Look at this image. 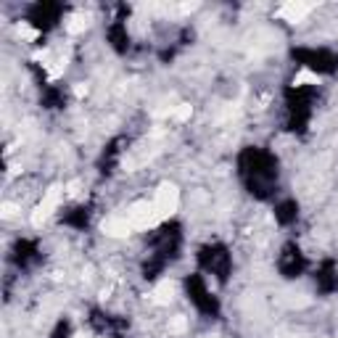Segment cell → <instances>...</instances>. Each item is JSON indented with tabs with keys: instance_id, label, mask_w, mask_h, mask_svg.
I'll return each instance as SVG.
<instances>
[{
	"instance_id": "cell-1",
	"label": "cell",
	"mask_w": 338,
	"mask_h": 338,
	"mask_svg": "<svg viewBox=\"0 0 338 338\" xmlns=\"http://www.w3.org/2000/svg\"><path fill=\"white\" fill-rule=\"evenodd\" d=\"M127 220L132 222V227L135 230H151V227H156L159 222H164L159 217V211L153 203H148V201H135L130 209H127Z\"/></svg>"
},
{
	"instance_id": "cell-2",
	"label": "cell",
	"mask_w": 338,
	"mask_h": 338,
	"mask_svg": "<svg viewBox=\"0 0 338 338\" xmlns=\"http://www.w3.org/2000/svg\"><path fill=\"white\" fill-rule=\"evenodd\" d=\"M153 206H156L161 220L172 217L174 211L180 209V190H177V185H172V182H161L159 190H156V198H153Z\"/></svg>"
},
{
	"instance_id": "cell-3",
	"label": "cell",
	"mask_w": 338,
	"mask_h": 338,
	"mask_svg": "<svg viewBox=\"0 0 338 338\" xmlns=\"http://www.w3.org/2000/svg\"><path fill=\"white\" fill-rule=\"evenodd\" d=\"M61 193H63V188L61 185H51V190H48L45 196H42V201H40V206L32 211V225L34 227H40L42 222L48 220V217L56 211V206H58V201H61Z\"/></svg>"
},
{
	"instance_id": "cell-4",
	"label": "cell",
	"mask_w": 338,
	"mask_h": 338,
	"mask_svg": "<svg viewBox=\"0 0 338 338\" xmlns=\"http://www.w3.org/2000/svg\"><path fill=\"white\" fill-rule=\"evenodd\" d=\"M101 230H103L109 238H127L135 227H132L130 220H119V217H111V220H106V222L101 225Z\"/></svg>"
},
{
	"instance_id": "cell-5",
	"label": "cell",
	"mask_w": 338,
	"mask_h": 338,
	"mask_svg": "<svg viewBox=\"0 0 338 338\" xmlns=\"http://www.w3.org/2000/svg\"><path fill=\"white\" fill-rule=\"evenodd\" d=\"M309 11H312V5H309V3H285V5H280L278 16L285 19V21H291V24H296V21H301Z\"/></svg>"
},
{
	"instance_id": "cell-6",
	"label": "cell",
	"mask_w": 338,
	"mask_h": 338,
	"mask_svg": "<svg viewBox=\"0 0 338 338\" xmlns=\"http://www.w3.org/2000/svg\"><path fill=\"white\" fill-rule=\"evenodd\" d=\"M172 293H174V285L172 283H161L156 291L151 293V301H153V304H169V301H172Z\"/></svg>"
},
{
	"instance_id": "cell-7",
	"label": "cell",
	"mask_w": 338,
	"mask_h": 338,
	"mask_svg": "<svg viewBox=\"0 0 338 338\" xmlns=\"http://www.w3.org/2000/svg\"><path fill=\"white\" fill-rule=\"evenodd\" d=\"M320 82H322V80H320L314 72H309V69H301V72L293 77V84H296V87H301V84H320Z\"/></svg>"
},
{
	"instance_id": "cell-8",
	"label": "cell",
	"mask_w": 338,
	"mask_h": 338,
	"mask_svg": "<svg viewBox=\"0 0 338 338\" xmlns=\"http://www.w3.org/2000/svg\"><path fill=\"white\" fill-rule=\"evenodd\" d=\"M84 29H87V19H84V16H72V19L66 21V32L69 34H80Z\"/></svg>"
},
{
	"instance_id": "cell-9",
	"label": "cell",
	"mask_w": 338,
	"mask_h": 338,
	"mask_svg": "<svg viewBox=\"0 0 338 338\" xmlns=\"http://www.w3.org/2000/svg\"><path fill=\"white\" fill-rule=\"evenodd\" d=\"M190 116H193V106H190V103L174 106V119H177V122H188Z\"/></svg>"
},
{
	"instance_id": "cell-10",
	"label": "cell",
	"mask_w": 338,
	"mask_h": 338,
	"mask_svg": "<svg viewBox=\"0 0 338 338\" xmlns=\"http://www.w3.org/2000/svg\"><path fill=\"white\" fill-rule=\"evenodd\" d=\"M19 34H21L24 40H37V37H40V32L32 29V27H27V24H19Z\"/></svg>"
},
{
	"instance_id": "cell-11",
	"label": "cell",
	"mask_w": 338,
	"mask_h": 338,
	"mask_svg": "<svg viewBox=\"0 0 338 338\" xmlns=\"http://www.w3.org/2000/svg\"><path fill=\"white\" fill-rule=\"evenodd\" d=\"M63 69H66V58H58V61H56V66L51 69V72H48V77H51V80H56V77L63 74Z\"/></svg>"
},
{
	"instance_id": "cell-12",
	"label": "cell",
	"mask_w": 338,
	"mask_h": 338,
	"mask_svg": "<svg viewBox=\"0 0 338 338\" xmlns=\"http://www.w3.org/2000/svg\"><path fill=\"white\" fill-rule=\"evenodd\" d=\"M169 330H174V333H180V330H185V317H174V320L169 322Z\"/></svg>"
},
{
	"instance_id": "cell-13",
	"label": "cell",
	"mask_w": 338,
	"mask_h": 338,
	"mask_svg": "<svg viewBox=\"0 0 338 338\" xmlns=\"http://www.w3.org/2000/svg\"><path fill=\"white\" fill-rule=\"evenodd\" d=\"M16 211H19L16 203H3V217H5V220H11V217L16 214Z\"/></svg>"
},
{
	"instance_id": "cell-14",
	"label": "cell",
	"mask_w": 338,
	"mask_h": 338,
	"mask_svg": "<svg viewBox=\"0 0 338 338\" xmlns=\"http://www.w3.org/2000/svg\"><path fill=\"white\" fill-rule=\"evenodd\" d=\"M74 95H77V98H84V95H87V84L77 82V84H74Z\"/></svg>"
},
{
	"instance_id": "cell-15",
	"label": "cell",
	"mask_w": 338,
	"mask_h": 338,
	"mask_svg": "<svg viewBox=\"0 0 338 338\" xmlns=\"http://www.w3.org/2000/svg\"><path fill=\"white\" fill-rule=\"evenodd\" d=\"M48 58V51H45V48H42V51H34L32 53V61H45Z\"/></svg>"
},
{
	"instance_id": "cell-16",
	"label": "cell",
	"mask_w": 338,
	"mask_h": 338,
	"mask_svg": "<svg viewBox=\"0 0 338 338\" xmlns=\"http://www.w3.org/2000/svg\"><path fill=\"white\" fill-rule=\"evenodd\" d=\"M198 8V3H182V11H196Z\"/></svg>"
},
{
	"instance_id": "cell-17",
	"label": "cell",
	"mask_w": 338,
	"mask_h": 338,
	"mask_svg": "<svg viewBox=\"0 0 338 338\" xmlns=\"http://www.w3.org/2000/svg\"><path fill=\"white\" fill-rule=\"evenodd\" d=\"M74 338H90V336H84V333H77Z\"/></svg>"
}]
</instances>
